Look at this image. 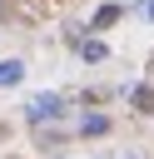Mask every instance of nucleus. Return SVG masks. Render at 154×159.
<instances>
[{
    "instance_id": "obj_3",
    "label": "nucleus",
    "mask_w": 154,
    "mask_h": 159,
    "mask_svg": "<svg viewBox=\"0 0 154 159\" xmlns=\"http://www.w3.org/2000/svg\"><path fill=\"white\" fill-rule=\"evenodd\" d=\"M114 20H119V5H99L94 10V30H109Z\"/></svg>"
},
{
    "instance_id": "obj_2",
    "label": "nucleus",
    "mask_w": 154,
    "mask_h": 159,
    "mask_svg": "<svg viewBox=\"0 0 154 159\" xmlns=\"http://www.w3.org/2000/svg\"><path fill=\"white\" fill-rule=\"evenodd\" d=\"M129 104H134L139 114H154V84H134V89H129Z\"/></svg>"
},
{
    "instance_id": "obj_5",
    "label": "nucleus",
    "mask_w": 154,
    "mask_h": 159,
    "mask_svg": "<svg viewBox=\"0 0 154 159\" xmlns=\"http://www.w3.org/2000/svg\"><path fill=\"white\" fill-rule=\"evenodd\" d=\"M79 55H84V60H89V65H94V60H104V55H109V50H104V45H99V40H84V45H79Z\"/></svg>"
},
{
    "instance_id": "obj_4",
    "label": "nucleus",
    "mask_w": 154,
    "mask_h": 159,
    "mask_svg": "<svg viewBox=\"0 0 154 159\" xmlns=\"http://www.w3.org/2000/svg\"><path fill=\"white\" fill-rule=\"evenodd\" d=\"M20 75H25V65H20V60H0V84H15Z\"/></svg>"
},
{
    "instance_id": "obj_1",
    "label": "nucleus",
    "mask_w": 154,
    "mask_h": 159,
    "mask_svg": "<svg viewBox=\"0 0 154 159\" xmlns=\"http://www.w3.org/2000/svg\"><path fill=\"white\" fill-rule=\"evenodd\" d=\"M60 109H65L60 94H35V99H30V119H50V114L60 119Z\"/></svg>"
}]
</instances>
